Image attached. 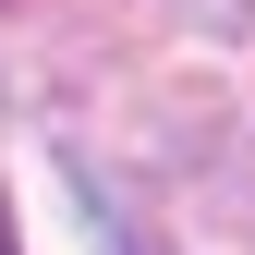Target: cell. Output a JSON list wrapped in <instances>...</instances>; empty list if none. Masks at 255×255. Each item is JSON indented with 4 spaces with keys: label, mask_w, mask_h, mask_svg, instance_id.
Instances as JSON below:
<instances>
[{
    "label": "cell",
    "mask_w": 255,
    "mask_h": 255,
    "mask_svg": "<svg viewBox=\"0 0 255 255\" xmlns=\"http://www.w3.org/2000/svg\"><path fill=\"white\" fill-rule=\"evenodd\" d=\"M61 182H73V207L98 219V255H158V231L134 219V195H122V182L98 170V158H61Z\"/></svg>",
    "instance_id": "1"
},
{
    "label": "cell",
    "mask_w": 255,
    "mask_h": 255,
    "mask_svg": "<svg viewBox=\"0 0 255 255\" xmlns=\"http://www.w3.org/2000/svg\"><path fill=\"white\" fill-rule=\"evenodd\" d=\"M0 12H12V0H0Z\"/></svg>",
    "instance_id": "3"
},
{
    "label": "cell",
    "mask_w": 255,
    "mask_h": 255,
    "mask_svg": "<svg viewBox=\"0 0 255 255\" xmlns=\"http://www.w3.org/2000/svg\"><path fill=\"white\" fill-rule=\"evenodd\" d=\"M182 12H195L207 37H243V24H255V0H182Z\"/></svg>",
    "instance_id": "2"
}]
</instances>
